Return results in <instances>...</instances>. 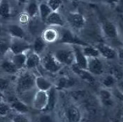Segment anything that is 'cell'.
I'll return each mask as SVG.
<instances>
[{"instance_id": "cell-1", "label": "cell", "mask_w": 123, "mask_h": 122, "mask_svg": "<svg viewBox=\"0 0 123 122\" xmlns=\"http://www.w3.org/2000/svg\"><path fill=\"white\" fill-rule=\"evenodd\" d=\"M35 86V76L30 72H23L17 80V91L19 93H24L30 91Z\"/></svg>"}, {"instance_id": "cell-2", "label": "cell", "mask_w": 123, "mask_h": 122, "mask_svg": "<svg viewBox=\"0 0 123 122\" xmlns=\"http://www.w3.org/2000/svg\"><path fill=\"white\" fill-rule=\"evenodd\" d=\"M58 41H59V43L67 44L70 45H80L83 47L88 44L68 29H64Z\"/></svg>"}, {"instance_id": "cell-3", "label": "cell", "mask_w": 123, "mask_h": 122, "mask_svg": "<svg viewBox=\"0 0 123 122\" xmlns=\"http://www.w3.org/2000/svg\"><path fill=\"white\" fill-rule=\"evenodd\" d=\"M41 63L42 64V66L46 71L49 72L51 73H57L59 72L62 68V65L58 61L54 54H47L41 58Z\"/></svg>"}, {"instance_id": "cell-4", "label": "cell", "mask_w": 123, "mask_h": 122, "mask_svg": "<svg viewBox=\"0 0 123 122\" xmlns=\"http://www.w3.org/2000/svg\"><path fill=\"white\" fill-rule=\"evenodd\" d=\"M31 47V44L25 40V38L12 37L9 41V51L12 54L19 53H25Z\"/></svg>"}, {"instance_id": "cell-5", "label": "cell", "mask_w": 123, "mask_h": 122, "mask_svg": "<svg viewBox=\"0 0 123 122\" xmlns=\"http://www.w3.org/2000/svg\"><path fill=\"white\" fill-rule=\"evenodd\" d=\"M54 56L62 65H71L74 63V54L72 47L57 50Z\"/></svg>"}, {"instance_id": "cell-6", "label": "cell", "mask_w": 123, "mask_h": 122, "mask_svg": "<svg viewBox=\"0 0 123 122\" xmlns=\"http://www.w3.org/2000/svg\"><path fill=\"white\" fill-rule=\"evenodd\" d=\"M101 31L106 38L108 39H116L118 37V27L114 23L108 20H105L101 23Z\"/></svg>"}, {"instance_id": "cell-7", "label": "cell", "mask_w": 123, "mask_h": 122, "mask_svg": "<svg viewBox=\"0 0 123 122\" xmlns=\"http://www.w3.org/2000/svg\"><path fill=\"white\" fill-rule=\"evenodd\" d=\"M68 22L75 30H81L86 24V19L79 12H70L68 15Z\"/></svg>"}, {"instance_id": "cell-8", "label": "cell", "mask_w": 123, "mask_h": 122, "mask_svg": "<svg viewBox=\"0 0 123 122\" xmlns=\"http://www.w3.org/2000/svg\"><path fill=\"white\" fill-rule=\"evenodd\" d=\"M48 104V91L38 90L34 96L32 106L37 110H44Z\"/></svg>"}, {"instance_id": "cell-9", "label": "cell", "mask_w": 123, "mask_h": 122, "mask_svg": "<svg viewBox=\"0 0 123 122\" xmlns=\"http://www.w3.org/2000/svg\"><path fill=\"white\" fill-rule=\"evenodd\" d=\"M86 69L93 76H101L104 72V65L99 58H88Z\"/></svg>"}, {"instance_id": "cell-10", "label": "cell", "mask_w": 123, "mask_h": 122, "mask_svg": "<svg viewBox=\"0 0 123 122\" xmlns=\"http://www.w3.org/2000/svg\"><path fill=\"white\" fill-rule=\"evenodd\" d=\"M95 47L98 50L100 55L105 58V59L112 60L116 58V57H117V51L108 44L104 43H98L96 44Z\"/></svg>"}, {"instance_id": "cell-11", "label": "cell", "mask_w": 123, "mask_h": 122, "mask_svg": "<svg viewBox=\"0 0 123 122\" xmlns=\"http://www.w3.org/2000/svg\"><path fill=\"white\" fill-rule=\"evenodd\" d=\"M72 49L73 51L74 54V63L77 66L82 69H86L87 67V58L84 55L82 51V48L80 45H71Z\"/></svg>"}, {"instance_id": "cell-12", "label": "cell", "mask_w": 123, "mask_h": 122, "mask_svg": "<svg viewBox=\"0 0 123 122\" xmlns=\"http://www.w3.org/2000/svg\"><path fill=\"white\" fill-rule=\"evenodd\" d=\"M71 68H72L73 72L76 74L77 76H79L80 79H83L88 83H93L95 82V78L93 74L90 73L87 69H82L80 67L77 66L75 63H73L71 65Z\"/></svg>"}, {"instance_id": "cell-13", "label": "cell", "mask_w": 123, "mask_h": 122, "mask_svg": "<svg viewBox=\"0 0 123 122\" xmlns=\"http://www.w3.org/2000/svg\"><path fill=\"white\" fill-rule=\"evenodd\" d=\"M50 27H63L65 21L63 17L58 11H52L44 21Z\"/></svg>"}, {"instance_id": "cell-14", "label": "cell", "mask_w": 123, "mask_h": 122, "mask_svg": "<svg viewBox=\"0 0 123 122\" xmlns=\"http://www.w3.org/2000/svg\"><path fill=\"white\" fill-rule=\"evenodd\" d=\"M66 116L67 120L70 122H78L82 118L81 112L75 105H70L66 110Z\"/></svg>"}, {"instance_id": "cell-15", "label": "cell", "mask_w": 123, "mask_h": 122, "mask_svg": "<svg viewBox=\"0 0 123 122\" xmlns=\"http://www.w3.org/2000/svg\"><path fill=\"white\" fill-rule=\"evenodd\" d=\"M41 37L46 43H54L59 40V34L57 30L54 27H48L43 31Z\"/></svg>"}, {"instance_id": "cell-16", "label": "cell", "mask_w": 123, "mask_h": 122, "mask_svg": "<svg viewBox=\"0 0 123 122\" xmlns=\"http://www.w3.org/2000/svg\"><path fill=\"white\" fill-rule=\"evenodd\" d=\"M99 98L101 104L106 107H111L114 104V99H113V95L111 92L108 89H101L99 91Z\"/></svg>"}, {"instance_id": "cell-17", "label": "cell", "mask_w": 123, "mask_h": 122, "mask_svg": "<svg viewBox=\"0 0 123 122\" xmlns=\"http://www.w3.org/2000/svg\"><path fill=\"white\" fill-rule=\"evenodd\" d=\"M9 107L11 109L14 110L17 113L19 114H27L29 111V108L27 105L21 101L20 99L18 98H13L10 100V104H9Z\"/></svg>"}, {"instance_id": "cell-18", "label": "cell", "mask_w": 123, "mask_h": 122, "mask_svg": "<svg viewBox=\"0 0 123 122\" xmlns=\"http://www.w3.org/2000/svg\"><path fill=\"white\" fill-rule=\"evenodd\" d=\"M41 62V58L40 54L35 52H32L29 55H27L25 67L28 69H34L39 66Z\"/></svg>"}, {"instance_id": "cell-19", "label": "cell", "mask_w": 123, "mask_h": 122, "mask_svg": "<svg viewBox=\"0 0 123 122\" xmlns=\"http://www.w3.org/2000/svg\"><path fill=\"white\" fill-rule=\"evenodd\" d=\"M35 86L38 90L48 91L52 87V83L43 76H35Z\"/></svg>"}, {"instance_id": "cell-20", "label": "cell", "mask_w": 123, "mask_h": 122, "mask_svg": "<svg viewBox=\"0 0 123 122\" xmlns=\"http://www.w3.org/2000/svg\"><path fill=\"white\" fill-rule=\"evenodd\" d=\"M8 32L11 37L15 38H25V31L21 25L10 24L8 27Z\"/></svg>"}, {"instance_id": "cell-21", "label": "cell", "mask_w": 123, "mask_h": 122, "mask_svg": "<svg viewBox=\"0 0 123 122\" xmlns=\"http://www.w3.org/2000/svg\"><path fill=\"white\" fill-rule=\"evenodd\" d=\"M12 63L16 65V67L20 71L25 66L26 60H27V54L25 53H19L12 54V58L10 59Z\"/></svg>"}, {"instance_id": "cell-22", "label": "cell", "mask_w": 123, "mask_h": 122, "mask_svg": "<svg viewBox=\"0 0 123 122\" xmlns=\"http://www.w3.org/2000/svg\"><path fill=\"white\" fill-rule=\"evenodd\" d=\"M56 104V89L51 87L48 91V104L44 111L52 110Z\"/></svg>"}, {"instance_id": "cell-23", "label": "cell", "mask_w": 123, "mask_h": 122, "mask_svg": "<svg viewBox=\"0 0 123 122\" xmlns=\"http://www.w3.org/2000/svg\"><path fill=\"white\" fill-rule=\"evenodd\" d=\"M73 85H74V80L73 79L69 78V77L66 76L60 77L57 81L55 89L56 90H62V89H64L70 88Z\"/></svg>"}, {"instance_id": "cell-24", "label": "cell", "mask_w": 123, "mask_h": 122, "mask_svg": "<svg viewBox=\"0 0 123 122\" xmlns=\"http://www.w3.org/2000/svg\"><path fill=\"white\" fill-rule=\"evenodd\" d=\"M1 68L6 73L10 74V75H14V74H17L19 72L18 69L12 63V61L8 59L2 61L1 63Z\"/></svg>"}, {"instance_id": "cell-25", "label": "cell", "mask_w": 123, "mask_h": 122, "mask_svg": "<svg viewBox=\"0 0 123 122\" xmlns=\"http://www.w3.org/2000/svg\"><path fill=\"white\" fill-rule=\"evenodd\" d=\"M11 16V6L7 0L0 1V17L7 19Z\"/></svg>"}, {"instance_id": "cell-26", "label": "cell", "mask_w": 123, "mask_h": 122, "mask_svg": "<svg viewBox=\"0 0 123 122\" xmlns=\"http://www.w3.org/2000/svg\"><path fill=\"white\" fill-rule=\"evenodd\" d=\"M82 51L87 58H99L100 53L95 46H91L87 44L86 46H83Z\"/></svg>"}, {"instance_id": "cell-27", "label": "cell", "mask_w": 123, "mask_h": 122, "mask_svg": "<svg viewBox=\"0 0 123 122\" xmlns=\"http://www.w3.org/2000/svg\"><path fill=\"white\" fill-rule=\"evenodd\" d=\"M25 12L31 19L35 18L38 15V4L36 2H29L27 3Z\"/></svg>"}, {"instance_id": "cell-28", "label": "cell", "mask_w": 123, "mask_h": 122, "mask_svg": "<svg viewBox=\"0 0 123 122\" xmlns=\"http://www.w3.org/2000/svg\"><path fill=\"white\" fill-rule=\"evenodd\" d=\"M52 12L47 2H41L38 5V15L40 16L42 21H44L51 12Z\"/></svg>"}, {"instance_id": "cell-29", "label": "cell", "mask_w": 123, "mask_h": 122, "mask_svg": "<svg viewBox=\"0 0 123 122\" xmlns=\"http://www.w3.org/2000/svg\"><path fill=\"white\" fill-rule=\"evenodd\" d=\"M46 42L43 40L41 37H38L34 40L33 44V50L34 52L38 54H41L46 47Z\"/></svg>"}, {"instance_id": "cell-30", "label": "cell", "mask_w": 123, "mask_h": 122, "mask_svg": "<svg viewBox=\"0 0 123 122\" xmlns=\"http://www.w3.org/2000/svg\"><path fill=\"white\" fill-rule=\"evenodd\" d=\"M102 84L107 89L112 88L116 84V78L113 75H107L102 79Z\"/></svg>"}, {"instance_id": "cell-31", "label": "cell", "mask_w": 123, "mask_h": 122, "mask_svg": "<svg viewBox=\"0 0 123 122\" xmlns=\"http://www.w3.org/2000/svg\"><path fill=\"white\" fill-rule=\"evenodd\" d=\"M48 5L52 11H58L63 4V0H48Z\"/></svg>"}, {"instance_id": "cell-32", "label": "cell", "mask_w": 123, "mask_h": 122, "mask_svg": "<svg viewBox=\"0 0 123 122\" xmlns=\"http://www.w3.org/2000/svg\"><path fill=\"white\" fill-rule=\"evenodd\" d=\"M9 51V41L0 38V53L4 54Z\"/></svg>"}, {"instance_id": "cell-33", "label": "cell", "mask_w": 123, "mask_h": 122, "mask_svg": "<svg viewBox=\"0 0 123 122\" xmlns=\"http://www.w3.org/2000/svg\"><path fill=\"white\" fill-rule=\"evenodd\" d=\"M30 17L27 15V13L26 12H22L21 14L19 16V22L21 26H26L29 23V21H30Z\"/></svg>"}, {"instance_id": "cell-34", "label": "cell", "mask_w": 123, "mask_h": 122, "mask_svg": "<svg viewBox=\"0 0 123 122\" xmlns=\"http://www.w3.org/2000/svg\"><path fill=\"white\" fill-rule=\"evenodd\" d=\"M10 110V107L5 102L0 100V116H5Z\"/></svg>"}, {"instance_id": "cell-35", "label": "cell", "mask_w": 123, "mask_h": 122, "mask_svg": "<svg viewBox=\"0 0 123 122\" xmlns=\"http://www.w3.org/2000/svg\"><path fill=\"white\" fill-rule=\"evenodd\" d=\"M12 121H14V122H27V121H30V119L26 116L25 114L17 113V114L15 115L13 118H12Z\"/></svg>"}, {"instance_id": "cell-36", "label": "cell", "mask_w": 123, "mask_h": 122, "mask_svg": "<svg viewBox=\"0 0 123 122\" xmlns=\"http://www.w3.org/2000/svg\"><path fill=\"white\" fill-rule=\"evenodd\" d=\"M9 82L8 79L0 77V92L6 90L9 87Z\"/></svg>"}, {"instance_id": "cell-37", "label": "cell", "mask_w": 123, "mask_h": 122, "mask_svg": "<svg viewBox=\"0 0 123 122\" xmlns=\"http://www.w3.org/2000/svg\"><path fill=\"white\" fill-rule=\"evenodd\" d=\"M104 1H105L107 4L115 6L118 4L119 2H120V0H104Z\"/></svg>"}, {"instance_id": "cell-38", "label": "cell", "mask_w": 123, "mask_h": 122, "mask_svg": "<svg viewBox=\"0 0 123 122\" xmlns=\"http://www.w3.org/2000/svg\"><path fill=\"white\" fill-rule=\"evenodd\" d=\"M40 121H51V119L48 115H43L41 117H40Z\"/></svg>"}, {"instance_id": "cell-39", "label": "cell", "mask_w": 123, "mask_h": 122, "mask_svg": "<svg viewBox=\"0 0 123 122\" xmlns=\"http://www.w3.org/2000/svg\"><path fill=\"white\" fill-rule=\"evenodd\" d=\"M17 1L20 4H27L28 2V0H17Z\"/></svg>"}, {"instance_id": "cell-40", "label": "cell", "mask_w": 123, "mask_h": 122, "mask_svg": "<svg viewBox=\"0 0 123 122\" xmlns=\"http://www.w3.org/2000/svg\"><path fill=\"white\" fill-rule=\"evenodd\" d=\"M69 1H72V2H76V1H77V0H69Z\"/></svg>"}, {"instance_id": "cell-41", "label": "cell", "mask_w": 123, "mask_h": 122, "mask_svg": "<svg viewBox=\"0 0 123 122\" xmlns=\"http://www.w3.org/2000/svg\"><path fill=\"white\" fill-rule=\"evenodd\" d=\"M0 1H1V0H0Z\"/></svg>"}]
</instances>
